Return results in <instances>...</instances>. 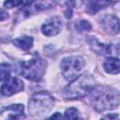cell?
<instances>
[{"label":"cell","instance_id":"cell-1","mask_svg":"<svg viewBox=\"0 0 120 120\" xmlns=\"http://www.w3.org/2000/svg\"><path fill=\"white\" fill-rule=\"evenodd\" d=\"M96 86V81L90 73H83L74 79L63 90V96L68 99L82 98L90 94Z\"/></svg>","mask_w":120,"mask_h":120},{"label":"cell","instance_id":"cell-2","mask_svg":"<svg viewBox=\"0 0 120 120\" xmlns=\"http://www.w3.org/2000/svg\"><path fill=\"white\" fill-rule=\"evenodd\" d=\"M54 98L47 91L34 93L29 99L28 110L32 117L41 118L48 114L53 108Z\"/></svg>","mask_w":120,"mask_h":120},{"label":"cell","instance_id":"cell-3","mask_svg":"<svg viewBox=\"0 0 120 120\" xmlns=\"http://www.w3.org/2000/svg\"><path fill=\"white\" fill-rule=\"evenodd\" d=\"M101 89L98 90V93L92 97V104L95 110L102 112L117 108L119 105L118 91L108 87H101Z\"/></svg>","mask_w":120,"mask_h":120},{"label":"cell","instance_id":"cell-4","mask_svg":"<svg viewBox=\"0 0 120 120\" xmlns=\"http://www.w3.org/2000/svg\"><path fill=\"white\" fill-rule=\"evenodd\" d=\"M46 61L41 57L35 56L28 61L20 63V74L30 81H38L46 70Z\"/></svg>","mask_w":120,"mask_h":120},{"label":"cell","instance_id":"cell-5","mask_svg":"<svg viewBox=\"0 0 120 120\" xmlns=\"http://www.w3.org/2000/svg\"><path fill=\"white\" fill-rule=\"evenodd\" d=\"M84 67V60L78 55L68 56L62 60L60 64V69L62 75L68 81L76 79Z\"/></svg>","mask_w":120,"mask_h":120},{"label":"cell","instance_id":"cell-6","mask_svg":"<svg viewBox=\"0 0 120 120\" xmlns=\"http://www.w3.org/2000/svg\"><path fill=\"white\" fill-rule=\"evenodd\" d=\"M24 107L22 104H11L0 110V114L4 120H22L24 117Z\"/></svg>","mask_w":120,"mask_h":120},{"label":"cell","instance_id":"cell-7","mask_svg":"<svg viewBox=\"0 0 120 120\" xmlns=\"http://www.w3.org/2000/svg\"><path fill=\"white\" fill-rule=\"evenodd\" d=\"M61 29H62V21L57 16L49 18L41 26L42 33L47 37H52L59 34Z\"/></svg>","mask_w":120,"mask_h":120},{"label":"cell","instance_id":"cell-8","mask_svg":"<svg viewBox=\"0 0 120 120\" xmlns=\"http://www.w3.org/2000/svg\"><path fill=\"white\" fill-rule=\"evenodd\" d=\"M23 89L22 82L18 78H11L5 82V83L1 86V93L4 96H11L16 93L21 92Z\"/></svg>","mask_w":120,"mask_h":120},{"label":"cell","instance_id":"cell-9","mask_svg":"<svg viewBox=\"0 0 120 120\" xmlns=\"http://www.w3.org/2000/svg\"><path fill=\"white\" fill-rule=\"evenodd\" d=\"M100 24L104 31L111 35H115L119 31V20L114 15H105L101 18Z\"/></svg>","mask_w":120,"mask_h":120},{"label":"cell","instance_id":"cell-10","mask_svg":"<svg viewBox=\"0 0 120 120\" xmlns=\"http://www.w3.org/2000/svg\"><path fill=\"white\" fill-rule=\"evenodd\" d=\"M87 42H88L90 48L94 52H96L97 53H98L100 55H109L112 53V51H113V50H112L111 45L102 43L94 37H88Z\"/></svg>","mask_w":120,"mask_h":120},{"label":"cell","instance_id":"cell-11","mask_svg":"<svg viewBox=\"0 0 120 120\" xmlns=\"http://www.w3.org/2000/svg\"><path fill=\"white\" fill-rule=\"evenodd\" d=\"M103 68L110 74H117L120 70V63L117 57H109L103 63Z\"/></svg>","mask_w":120,"mask_h":120},{"label":"cell","instance_id":"cell-12","mask_svg":"<svg viewBox=\"0 0 120 120\" xmlns=\"http://www.w3.org/2000/svg\"><path fill=\"white\" fill-rule=\"evenodd\" d=\"M12 42L16 47H18L22 50L27 51V50L32 48L33 43H34V39H33L32 37L23 36V37H20V38H17L15 39H13Z\"/></svg>","mask_w":120,"mask_h":120},{"label":"cell","instance_id":"cell-13","mask_svg":"<svg viewBox=\"0 0 120 120\" xmlns=\"http://www.w3.org/2000/svg\"><path fill=\"white\" fill-rule=\"evenodd\" d=\"M108 4H110L109 2H102V1H92L89 2L85 8L86 12L90 13V14H95L98 11H99L101 8H105Z\"/></svg>","mask_w":120,"mask_h":120},{"label":"cell","instance_id":"cell-14","mask_svg":"<svg viewBox=\"0 0 120 120\" xmlns=\"http://www.w3.org/2000/svg\"><path fill=\"white\" fill-rule=\"evenodd\" d=\"M11 66L7 63L0 64V82H7L10 78Z\"/></svg>","mask_w":120,"mask_h":120},{"label":"cell","instance_id":"cell-15","mask_svg":"<svg viewBox=\"0 0 120 120\" xmlns=\"http://www.w3.org/2000/svg\"><path fill=\"white\" fill-rule=\"evenodd\" d=\"M64 120H82V116L76 108H69L65 112Z\"/></svg>","mask_w":120,"mask_h":120},{"label":"cell","instance_id":"cell-16","mask_svg":"<svg viewBox=\"0 0 120 120\" xmlns=\"http://www.w3.org/2000/svg\"><path fill=\"white\" fill-rule=\"evenodd\" d=\"M76 27H77V29L78 30H80V31H89L91 28H92V26H91V24L87 22V21H84V20H82V21H79L78 22H77V24H76Z\"/></svg>","mask_w":120,"mask_h":120},{"label":"cell","instance_id":"cell-17","mask_svg":"<svg viewBox=\"0 0 120 120\" xmlns=\"http://www.w3.org/2000/svg\"><path fill=\"white\" fill-rule=\"evenodd\" d=\"M23 4H24V2H22V1H7V2L4 3V6L6 8H16V7L20 6V5L22 6Z\"/></svg>","mask_w":120,"mask_h":120},{"label":"cell","instance_id":"cell-18","mask_svg":"<svg viewBox=\"0 0 120 120\" xmlns=\"http://www.w3.org/2000/svg\"><path fill=\"white\" fill-rule=\"evenodd\" d=\"M100 120H119V114L118 113H111L107 114L104 117H102Z\"/></svg>","mask_w":120,"mask_h":120},{"label":"cell","instance_id":"cell-19","mask_svg":"<svg viewBox=\"0 0 120 120\" xmlns=\"http://www.w3.org/2000/svg\"><path fill=\"white\" fill-rule=\"evenodd\" d=\"M47 120H62V114L60 112H55L52 116H50Z\"/></svg>","mask_w":120,"mask_h":120},{"label":"cell","instance_id":"cell-20","mask_svg":"<svg viewBox=\"0 0 120 120\" xmlns=\"http://www.w3.org/2000/svg\"><path fill=\"white\" fill-rule=\"evenodd\" d=\"M8 17V14L5 10H3V9L0 8V22L6 20Z\"/></svg>","mask_w":120,"mask_h":120}]
</instances>
